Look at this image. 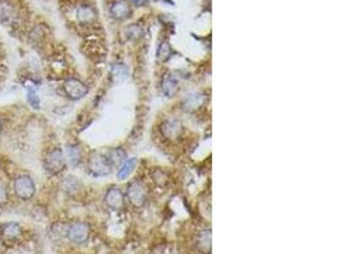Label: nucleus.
I'll return each mask as SVG.
<instances>
[{"instance_id": "f257e3e1", "label": "nucleus", "mask_w": 339, "mask_h": 254, "mask_svg": "<svg viewBox=\"0 0 339 254\" xmlns=\"http://www.w3.org/2000/svg\"><path fill=\"white\" fill-rule=\"evenodd\" d=\"M88 171L93 177H106L112 173L113 165L106 153L91 151L88 158Z\"/></svg>"}, {"instance_id": "f03ea898", "label": "nucleus", "mask_w": 339, "mask_h": 254, "mask_svg": "<svg viewBox=\"0 0 339 254\" xmlns=\"http://www.w3.org/2000/svg\"><path fill=\"white\" fill-rule=\"evenodd\" d=\"M126 198L135 209H141L147 205L148 201V188L142 181L135 179L131 182L126 191Z\"/></svg>"}, {"instance_id": "7ed1b4c3", "label": "nucleus", "mask_w": 339, "mask_h": 254, "mask_svg": "<svg viewBox=\"0 0 339 254\" xmlns=\"http://www.w3.org/2000/svg\"><path fill=\"white\" fill-rule=\"evenodd\" d=\"M66 164H68V162H66L65 154H64V151L60 147L51 149L50 151L47 153L43 160L44 169L50 174H53V176L60 174L61 172L65 171Z\"/></svg>"}, {"instance_id": "20e7f679", "label": "nucleus", "mask_w": 339, "mask_h": 254, "mask_svg": "<svg viewBox=\"0 0 339 254\" xmlns=\"http://www.w3.org/2000/svg\"><path fill=\"white\" fill-rule=\"evenodd\" d=\"M13 189L19 199L28 201L36 193V183L28 174H19L13 181Z\"/></svg>"}, {"instance_id": "39448f33", "label": "nucleus", "mask_w": 339, "mask_h": 254, "mask_svg": "<svg viewBox=\"0 0 339 254\" xmlns=\"http://www.w3.org/2000/svg\"><path fill=\"white\" fill-rule=\"evenodd\" d=\"M63 89L65 94L73 100H80L89 93V88L78 78H68L64 81Z\"/></svg>"}, {"instance_id": "423d86ee", "label": "nucleus", "mask_w": 339, "mask_h": 254, "mask_svg": "<svg viewBox=\"0 0 339 254\" xmlns=\"http://www.w3.org/2000/svg\"><path fill=\"white\" fill-rule=\"evenodd\" d=\"M89 235H90V229H89L88 224L83 223V221H75L66 229V236L69 238V240L79 244V245L85 243L89 239Z\"/></svg>"}, {"instance_id": "0eeeda50", "label": "nucleus", "mask_w": 339, "mask_h": 254, "mask_svg": "<svg viewBox=\"0 0 339 254\" xmlns=\"http://www.w3.org/2000/svg\"><path fill=\"white\" fill-rule=\"evenodd\" d=\"M75 18L80 26H93L98 21V11L91 4H80L75 9Z\"/></svg>"}, {"instance_id": "6e6552de", "label": "nucleus", "mask_w": 339, "mask_h": 254, "mask_svg": "<svg viewBox=\"0 0 339 254\" xmlns=\"http://www.w3.org/2000/svg\"><path fill=\"white\" fill-rule=\"evenodd\" d=\"M183 131H184L183 123L178 118H168L160 126V132H162L163 137L169 141H175V140L180 139Z\"/></svg>"}, {"instance_id": "1a4fd4ad", "label": "nucleus", "mask_w": 339, "mask_h": 254, "mask_svg": "<svg viewBox=\"0 0 339 254\" xmlns=\"http://www.w3.org/2000/svg\"><path fill=\"white\" fill-rule=\"evenodd\" d=\"M132 12L127 0H112L108 6V13L115 21H126L132 16Z\"/></svg>"}, {"instance_id": "9d476101", "label": "nucleus", "mask_w": 339, "mask_h": 254, "mask_svg": "<svg viewBox=\"0 0 339 254\" xmlns=\"http://www.w3.org/2000/svg\"><path fill=\"white\" fill-rule=\"evenodd\" d=\"M105 202L108 209L113 210V211H120L126 205L125 193H123L120 187H110L105 194Z\"/></svg>"}, {"instance_id": "9b49d317", "label": "nucleus", "mask_w": 339, "mask_h": 254, "mask_svg": "<svg viewBox=\"0 0 339 254\" xmlns=\"http://www.w3.org/2000/svg\"><path fill=\"white\" fill-rule=\"evenodd\" d=\"M160 88L165 97L174 98L179 92V81H178L177 76L172 73H167L162 79L160 83Z\"/></svg>"}, {"instance_id": "f8f14e48", "label": "nucleus", "mask_w": 339, "mask_h": 254, "mask_svg": "<svg viewBox=\"0 0 339 254\" xmlns=\"http://www.w3.org/2000/svg\"><path fill=\"white\" fill-rule=\"evenodd\" d=\"M205 102H206L205 94H202L200 92H190L183 98L182 106L187 112H195L200 107H202L205 105Z\"/></svg>"}, {"instance_id": "ddd939ff", "label": "nucleus", "mask_w": 339, "mask_h": 254, "mask_svg": "<svg viewBox=\"0 0 339 254\" xmlns=\"http://www.w3.org/2000/svg\"><path fill=\"white\" fill-rule=\"evenodd\" d=\"M136 165H137V158L136 157L126 159L125 162L120 165V168H118V172H117L118 181H125V179H127L128 177L133 173Z\"/></svg>"}, {"instance_id": "4468645a", "label": "nucleus", "mask_w": 339, "mask_h": 254, "mask_svg": "<svg viewBox=\"0 0 339 254\" xmlns=\"http://www.w3.org/2000/svg\"><path fill=\"white\" fill-rule=\"evenodd\" d=\"M0 233L8 240H17L22 235V228L19 224L12 221V223H6L0 226Z\"/></svg>"}, {"instance_id": "2eb2a0df", "label": "nucleus", "mask_w": 339, "mask_h": 254, "mask_svg": "<svg viewBox=\"0 0 339 254\" xmlns=\"http://www.w3.org/2000/svg\"><path fill=\"white\" fill-rule=\"evenodd\" d=\"M66 162H69V164L71 167H78L81 162H83V151H81V147L78 144H71L66 147Z\"/></svg>"}, {"instance_id": "dca6fc26", "label": "nucleus", "mask_w": 339, "mask_h": 254, "mask_svg": "<svg viewBox=\"0 0 339 254\" xmlns=\"http://www.w3.org/2000/svg\"><path fill=\"white\" fill-rule=\"evenodd\" d=\"M63 189L69 196H76L83 189V183L76 177L69 176L63 181Z\"/></svg>"}, {"instance_id": "f3484780", "label": "nucleus", "mask_w": 339, "mask_h": 254, "mask_svg": "<svg viewBox=\"0 0 339 254\" xmlns=\"http://www.w3.org/2000/svg\"><path fill=\"white\" fill-rule=\"evenodd\" d=\"M197 246L201 251H207L211 250V230L209 229H205V230L200 231V234L197 235Z\"/></svg>"}, {"instance_id": "a211bd4d", "label": "nucleus", "mask_w": 339, "mask_h": 254, "mask_svg": "<svg viewBox=\"0 0 339 254\" xmlns=\"http://www.w3.org/2000/svg\"><path fill=\"white\" fill-rule=\"evenodd\" d=\"M107 157L108 159H110V162L112 163L113 167H117V165H121L123 162L126 160V151L122 149V147H113V149L108 150L107 153Z\"/></svg>"}, {"instance_id": "6ab92c4d", "label": "nucleus", "mask_w": 339, "mask_h": 254, "mask_svg": "<svg viewBox=\"0 0 339 254\" xmlns=\"http://www.w3.org/2000/svg\"><path fill=\"white\" fill-rule=\"evenodd\" d=\"M14 18V9L8 2H0V22L11 23Z\"/></svg>"}, {"instance_id": "aec40b11", "label": "nucleus", "mask_w": 339, "mask_h": 254, "mask_svg": "<svg viewBox=\"0 0 339 254\" xmlns=\"http://www.w3.org/2000/svg\"><path fill=\"white\" fill-rule=\"evenodd\" d=\"M172 54H173L172 46H170L169 42L164 41V42H162V43L159 45V47H158L157 59L160 61V63H165V61L169 60Z\"/></svg>"}, {"instance_id": "412c9836", "label": "nucleus", "mask_w": 339, "mask_h": 254, "mask_svg": "<svg viewBox=\"0 0 339 254\" xmlns=\"http://www.w3.org/2000/svg\"><path fill=\"white\" fill-rule=\"evenodd\" d=\"M125 33H126V37H127L128 39H132V41H137V39H140L141 37H142L143 29L141 28L138 24H130L128 27H126Z\"/></svg>"}, {"instance_id": "4be33fe9", "label": "nucleus", "mask_w": 339, "mask_h": 254, "mask_svg": "<svg viewBox=\"0 0 339 254\" xmlns=\"http://www.w3.org/2000/svg\"><path fill=\"white\" fill-rule=\"evenodd\" d=\"M112 76L115 78L116 81L125 80V79H127V70H126V68L123 65L117 64V65H115L112 68Z\"/></svg>"}, {"instance_id": "5701e85b", "label": "nucleus", "mask_w": 339, "mask_h": 254, "mask_svg": "<svg viewBox=\"0 0 339 254\" xmlns=\"http://www.w3.org/2000/svg\"><path fill=\"white\" fill-rule=\"evenodd\" d=\"M153 179H154V182L158 186H165L168 182L167 173L164 171H162V169H155L154 174H153Z\"/></svg>"}, {"instance_id": "b1692460", "label": "nucleus", "mask_w": 339, "mask_h": 254, "mask_svg": "<svg viewBox=\"0 0 339 254\" xmlns=\"http://www.w3.org/2000/svg\"><path fill=\"white\" fill-rule=\"evenodd\" d=\"M27 100L31 105V107H33L34 110H38L39 106H41V100H39L38 94H37L34 90H28V94H27Z\"/></svg>"}, {"instance_id": "393cba45", "label": "nucleus", "mask_w": 339, "mask_h": 254, "mask_svg": "<svg viewBox=\"0 0 339 254\" xmlns=\"http://www.w3.org/2000/svg\"><path fill=\"white\" fill-rule=\"evenodd\" d=\"M8 201V192L4 188L3 184H0V205Z\"/></svg>"}, {"instance_id": "a878e982", "label": "nucleus", "mask_w": 339, "mask_h": 254, "mask_svg": "<svg viewBox=\"0 0 339 254\" xmlns=\"http://www.w3.org/2000/svg\"><path fill=\"white\" fill-rule=\"evenodd\" d=\"M128 4L131 7H136V8H140V7H143L147 4L148 0H127Z\"/></svg>"}, {"instance_id": "bb28decb", "label": "nucleus", "mask_w": 339, "mask_h": 254, "mask_svg": "<svg viewBox=\"0 0 339 254\" xmlns=\"http://www.w3.org/2000/svg\"><path fill=\"white\" fill-rule=\"evenodd\" d=\"M2 127H3V122H2V118H0V132H2Z\"/></svg>"}]
</instances>
